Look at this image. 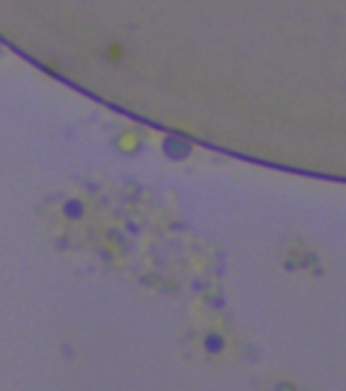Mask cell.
I'll return each mask as SVG.
<instances>
[{
    "label": "cell",
    "instance_id": "obj_1",
    "mask_svg": "<svg viewBox=\"0 0 346 391\" xmlns=\"http://www.w3.org/2000/svg\"><path fill=\"white\" fill-rule=\"evenodd\" d=\"M189 149H192L189 143L183 141V139H179V137H170V139H165V143H163V151H165V155L172 157V159H183V157H187Z\"/></svg>",
    "mask_w": 346,
    "mask_h": 391
},
{
    "label": "cell",
    "instance_id": "obj_2",
    "mask_svg": "<svg viewBox=\"0 0 346 391\" xmlns=\"http://www.w3.org/2000/svg\"><path fill=\"white\" fill-rule=\"evenodd\" d=\"M204 346L210 355H218L224 350V338L218 335V333H210L204 338Z\"/></svg>",
    "mask_w": 346,
    "mask_h": 391
},
{
    "label": "cell",
    "instance_id": "obj_3",
    "mask_svg": "<svg viewBox=\"0 0 346 391\" xmlns=\"http://www.w3.org/2000/svg\"><path fill=\"white\" fill-rule=\"evenodd\" d=\"M275 391H297V388L293 383H289V381H281V383H277Z\"/></svg>",
    "mask_w": 346,
    "mask_h": 391
}]
</instances>
